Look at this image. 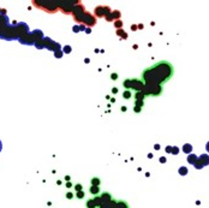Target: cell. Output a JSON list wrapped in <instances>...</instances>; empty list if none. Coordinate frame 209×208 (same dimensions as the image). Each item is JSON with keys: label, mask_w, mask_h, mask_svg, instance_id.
Segmentation results:
<instances>
[{"label": "cell", "mask_w": 209, "mask_h": 208, "mask_svg": "<svg viewBox=\"0 0 209 208\" xmlns=\"http://www.w3.org/2000/svg\"><path fill=\"white\" fill-rule=\"evenodd\" d=\"M160 69V65H159V63L158 64H155V65H153V66H150V68H148V69H145L144 71H143V74H142V79H144L145 81V83L148 84L149 82H152V79L154 78H158V84L159 85H161V84H165L169 78L173 76V66L169 64L165 70H163L162 72H161V70H159Z\"/></svg>", "instance_id": "obj_1"}, {"label": "cell", "mask_w": 209, "mask_h": 208, "mask_svg": "<svg viewBox=\"0 0 209 208\" xmlns=\"http://www.w3.org/2000/svg\"><path fill=\"white\" fill-rule=\"evenodd\" d=\"M96 201H99L97 206L99 208H116L117 206V201L112 199V196L110 194H102L100 197L95 199Z\"/></svg>", "instance_id": "obj_2"}, {"label": "cell", "mask_w": 209, "mask_h": 208, "mask_svg": "<svg viewBox=\"0 0 209 208\" xmlns=\"http://www.w3.org/2000/svg\"><path fill=\"white\" fill-rule=\"evenodd\" d=\"M116 208H130V207H129V205H127L126 202H124V201H117Z\"/></svg>", "instance_id": "obj_3"}]
</instances>
